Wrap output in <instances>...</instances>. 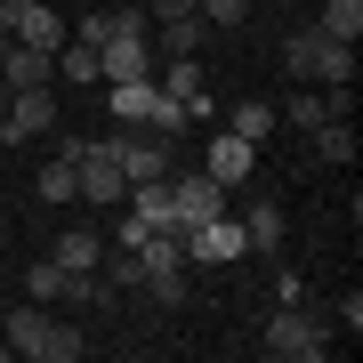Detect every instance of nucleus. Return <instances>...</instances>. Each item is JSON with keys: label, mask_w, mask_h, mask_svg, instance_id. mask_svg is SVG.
<instances>
[{"label": "nucleus", "mask_w": 363, "mask_h": 363, "mask_svg": "<svg viewBox=\"0 0 363 363\" xmlns=\"http://www.w3.org/2000/svg\"><path fill=\"white\" fill-rule=\"evenodd\" d=\"M242 242L250 250H283V202H250L242 210Z\"/></svg>", "instance_id": "17"}, {"label": "nucleus", "mask_w": 363, "mask_h": 363, "mask_svg": "<svg viewBox=\"0 0 363 363\" xmlns=\"http://www.w3.org/2000/svg\"><path fill=\"white\" fill-rule=\"evenodd\" d=\"M73 186H81V210H121L130 178H121V162H113L105 138H73Z\"/></svg>", "instance_id": "4"}, {"label": "nucleus", "mask_w": 363, "mask_h": 363, "mask_svg": "<svg viewBox=\"0 0 363 363\" xmlns=\"http://www.w3.org/2000/svg\"><path fill=\"white\" fill-rule=\"evenodd\" d=\"M307 145H315V162H339V169H347L355 162V121H323V130H307Z\"/></svg>", "instance_id": "19"}, {"label": "nucleus", "mask_w": 363, "mask_h": 363, "mask_svg": "<svg viewBox=\"0 0 363 363\" xmlns=\"http://www.w3.org/2000/svg\"><path fill=\"white\" fill-rule=\"evenodd\" d=\"M331 40H363V0H323V16H315Z\"/></svg>", "instance_id": "22"}, {"label": "nucleus", "mask_w": 363, "mask_h": 363, "mask_svg": "<svg viewBox=\"0 0 363 363\" xmlns=\"http://www.w3.org/2000/svg\"><path fill=\"white\" fill-rule=\"evenodd\" d=\"M0 339H9V355H25V363H81V355H89L81 323L49 315L40 298H25V307H9V315H0Z\"/></svg>", "instance_id": "1"}, {"label": "nucleus", "mask_w": 363, "mask_h": 363, "mask_svg": "<svg viewBox=\"0 0 363 363\" xmlns=\"http://www.w3.org/2000/svg\"><path fill=\"white\" fill-rule=\"evenodd\" d=\"M0 81H9V89H57V57H49V49H25V40H9Z\"/></svg>", "instance_id": "11"}, {"label": "nucleus", "mask_w": 363, "mask_h": 363, "mask_svg": "<svg viewBox=\"0 0 363 363\" xmlns=\"http://www.w3.org/2000/svg\"><path fill=\"white\" fill-rule=\"evenodd\" d=\"M169 210H178V234H186V226H202V218L226 210V186L210 178V169H186V178L169 169Z\"/></svg>", "instance_id": "7"}, {"label": "nucleus", "mask_w": 363, "mask_h": 363, "mask_svg": "<svg viewBox=\"0 0 363 363\" xmlns=\"http://www.w3.org/2000/svg\"><path fill=\"white\" fill-rule=\"evenodd\" d=\"M186 250H178V226H162V234H145L138 242V291L154 298V307H186Z\"/></svg>", "instance_id": "2"}, {"label": "nucleus", "mask_w": 363, "mask_h": 363, "mask_svg": "<svg viewBox=\"0 0 363 363\" xmlns=\"http://www.w3.org/2000/svg\"><path fill=\"white\" fill-rule=\"evenodd\" d=\"M57 81H105V73H97V49H89V40H65V49H57Z\"/></svg>", "instance_id": "24"}, {"label": "nucleus", "mask_w": 363, "mask_h": 363, "mask_svg": "<svg viewBox=\"0 0 363 363\" xmlns=\"http://www.w3.org/2000/svg\"><path fill=\"white\" fill-rule=\"evenodd\" d=\"M138 130H154V138H186V105L154 89V105H145V121H138Z\"/></svg>", "instance_id": "23"}, {"label": "nucleus", "mask_w": 363, "mask_h": 363, "mask_svg": "<svg viewBox=\"0 0 363 363\" xmlns=\"http://www.w3.org/2000/svg\"><path fill=\"white\" fill-rule=\"evenodd\" d=\"M9 97H16V89H9V81H0V113H9Z\"/></svg>", "instance_id": "29"}, {"label": "nucleus", "mask_w": 363, "mask_h": 363, "mask_svg": "<svg viewBox=\"0 0 363 363\" xmlns=\"http://www.w3.org/2000/svg\"><path fill=\"white\" fill-rule=\"evenodd\" d=\"M105 105H113V121H145V105H154V81H105Z\"/></svg>", "instance_id": "21"}, {"label": "nucleus", "mask_w": 363, "mask_h": 363, "mask_svg": "<svg viewBox=\"0 0 363 363\" xmlns=\"http://www.w3.org/2000/svg\"><path fill=\"white\" fill-rule=\"evenodd\" d=\"M226 130L250 138V145H267L274 130H283V113H274V97H234V105H226Z\"/></svg>", "instance_id": "12"}, {"label": "nucleus", "mask_w": 363, "mask_h": 363, "mask_svg": "<svg viewBox=\"0 0 363 363\" xmlns=\"http://www.w3.org/2000/svg\"><path fill=\"white\" fill-rule=\"evenodd\" d=\"M97 73L105 81H154V40H145V25H130V33H113L97 49Z\"/></svg>", "instance_id": "8"}, {"label": "nucleus", "mask_w": 363, "mask_h": 363, "mask_svg": "<svg viewBox=\"0 0 363 363\" xmlns=\"http://www.w3.org/2000/svg\"><path fill=\"white\" fill-rule=\"evenodd\" d=\"M154 89H162V97H178V105H186V121H210V113H218V105H210V73H202V57H169Z\"/></svg>", "instance_id": "9"}, {"label": "nucleus", "mask_w": 363, "mask_h": 363, "mask_svg": "<svg viewBox=\"0 0 363 363\" xmlns=\"http://www.w3.org/2000/svg\"><path fill=\"white\" fill-rule=\"evenodd\" d=\"M323 40H331L323 25H298V33L283 40V73H291V81H315V57H323Z\"/></svg>", "instance_id": "15"}, {"label": "nucleus", "mask_w": 363, "mask_h": 363, "mask_svg": "<svg viewBox=\"0 0 363 363\" xmlns=\"http://www.w3.org/2000/svg\"><path fill=\"white\" fill-rule=\"evenodd\" d=\"M202 169L226 186V194H234V186L259 169V145H250V138H234V130H218V138H210V154H202Z\"/></svg>", "instance_id": "10"}, {"label": "nucleus", "mask_w": 363, "mask_h": 363, "mask_svg": "<svg viewBox=\"0 0 363 363\" xmlns=\"http://www.w3.org/2000/svg\"><path fill=\"white\" fill-rule=\"evenodd\" d=\"M25 138H57V89H16L9 113H0V145H25Z\"/></svg>", "instance_id": "6"}, {"label": "nucleus", "mask_w": 363, "mask_h": 363, "mask_svg": "<svg viewBox=\"0 0 363 363\" xmlns=\"http://www.w3.org/2000/svg\"><path fill=\"white\" fill-rule=\"evenodd\" d=\"M178 250H186V267H234L250 242H242V218H226V210H218V218L186 226V234H178Z\"/></svg>", "instance_id": "5"}, {"label": "nucleus", "mask_w": 363, "mask_h": 363, "mask_svg": "<svg viewBox=\"0 0 363 363\" xmlns=\"http://www.w3.org/2000/svg\"><path fill=\"white\" fill-rule=\"evenodd\" d=\"M315 89H355V40H323V57H315Z\"/></svg>", "instance_id": "16"}, {"label": "nucleus", "mask_w": 363, "mask_h": 363, "mask_svg": "<svg viewBox=\"0 0 363 363\" xmlns=\"http://www.w3.org/2000/svg\"><path fill=\"white\" fill-rule=\"evenodd\" d=\"M49 259L65 267V274H97V259H105V242H97L89 226H65V234H57V250H49Z\"/></svg>", "instance_id": "14"}, {"label": "nucleus", "mask_w": 363, "mask_h": 363, "mask_svg": "<svg viewBox=\"0 0 363 363\" xmlns=\"http://www.w3.org/2000/svg\"><path fill=\"white\" fill-rule=\"evenodd\" d=\"M33 194H40V202H57V210H65V202H81V186H73V138L57 145L49 162H40V178H33Z\"/></svg>", "instance_id": "13"}, {"label": "nucleus", "mask_w": 363, "mask_h": 363, "mask_svg": "<svg viewBox=\"0 0 363 363\" xmlns=\"http://www.w3.org/2000/svg\"><path fill=\"white\" fill-rule=\"evenodd\" d=\"M145 16H154V25L162 16H194V0H145Z\"/></svg>", "instance_id": "28"}, {"label": "nucleus", "mask_w": 363, "mask_h": 363, "mask_svg": "<svg viewBox=\"0 0 363 363\" xmlns=\"http://www.w3.org/2000/svg\"><path fill=\"white\" fill-rule=\"evenodd\" d=\"M194 16H202V25H218V33H234V25L250 16V0H194Z\"/></svg>", "instance_id": "26"}, {"label": "nucleus", "mask_w": 363, "mask_h": 363, "mask_svg": "<svg viewBox=\"0 0 363 363\" xmlns=\"http://www.w3.org/2000/svg\"><path fill=\"white\" fill-rule=\"evenodd\" d=\"M202 40H210L202 16H162V57H202Z\"/></svg>", "instance_id": "18"}, {"label": "nucleus", "mask_w": 363, "mask_h": 363, "mask_svg": "<svg viewBox=\"0 0 363 363\" xmlns=\"http://www.w3.org/2000/svg\"><path fill=\"white\" fill-rule=\"evenodd\" d=\"M57 291H65V267H57V259L25 267V298H40V307H57Z\"/></svg>", "instance_id": "25"}, {"label": "nucleus", "mask_w": 363, "mask_h": 363, "mask_svg": "<svg viewBox=\"0 0 363 363\" xmlns=\"http://www.w3.org/2000/svg\"><path fill=\"white\" fill-rule=\"evenodd\" d=\"M274 113H283V121H291V130H323V121H339V113H331V97H323V89H298L291 105H274Z\"/></svg>", "instance_id": "20"}, {"label": "nucleus", "mask_w": 363, "mask_h": 363, "mask_svg": "<svg viewBox=\"0 0 363 363\" xmlns=\"http://www.w3.org/2000/svg\"><path fill=\"white\" fill-rule=\"evenodd\" d=\"M16 9H33V0H16Z\"/></svg>", "instance_id": "30"}, {"label": "nucleus", "mask_w": 363, "mask_h": 363, "mask_svg": "<svg viewBox=\"0 0 363 363\" xmlns=\"http://www.w3.org/2000/svg\"><path fill=\"white\" fill-rule=\"evenodd\" d=\"M259 347H267L274 363H323V355H331V323H323V315H307V307L291 298V307H274V323H267Z\"/></svg>", "instance_id": "3"}, {"label": "nucleus", "mask_w": 363, "mask_h": 363, "mask_svg": "<svg viewBox=\"0 0 363 363\" xmlns=\"http://www.w3.org/2000/svg\"><path fill=\"white\" fill-rule=\"evenodd\" d=\"M145 234H154V226H145V218H130V210H121V226H113V242H121V250H138Z\"/></svg>", "instance_id": "27"}]
</instances>
